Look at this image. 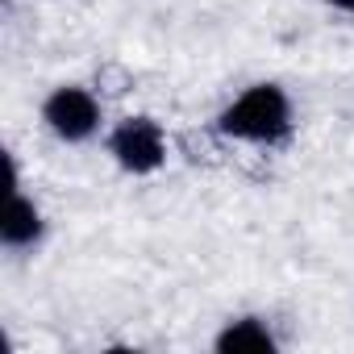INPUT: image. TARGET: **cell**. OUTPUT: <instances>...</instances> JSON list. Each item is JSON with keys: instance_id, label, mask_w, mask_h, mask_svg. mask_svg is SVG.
Wrapping results in <instances>:
<instances>
[{"instance_id": "5b68a950", "label": "cell", "mask_w": 354, "mask_h": 354, "mask_svg": "<svg viewBox=\"0 0 354 354\" xmlns=\"http://www.w3.org/2000/svg\"><path fill=\"white\" fill-rule=\"evenodd\" d=\"M213 350L217 354H275L279 342H275V333L263 317H234L213 337Z\"/></svg>"}, {"instance_id": "8992f818", "label": "cell", "mask_w": 354, "mask_h": 354, "mask_svg": "<svg viewBox=\"0 0 354 354\" xmlns=\"http://www.w3.org/2000/svg\"><path fill=\"white\" fill-rule=\"evenodd\" d=\"M325 5H333V9H342V13H354V0H325Z\"/></svg>"}, {"instance_id": "3957f363", "label": "cell", "mask_w": 354, "mask_h": 354, "mask_svg": "<svg viewBox=\"0 0 354 354\" xmlns=\"http://www.w3.org/2000/svg\"><path fill=\"white\" fill-rule=\"evenodd\" d=\"M109 154L125 175H154L167 162V133L154 117H125L109 129Z\"/></svg>"}, {"instance_id": "7a4b0ae2", "label": "cell", "mask_w": 354, "mask_h": 354, "mask_svg": "<svg viewBox=\"0 0 354 354\" xmlns=\"http://www.w3.org/2000/svg\"><path fill=\"white\" fill-rule=\"evenodd\" d=\"M42 121L46 129L67 142V146H84L100 133L104 109L96 100V92H88L84 84H59L46 100H42Z\"/></svg>"}, {"instance_id": "277c9868", "label": "cell", "mask_w": 354, "mask_h": 354, "mask_svg": "<svg viewBox=\"0 0 354 354\" xmlns=\"http://www.w3.org/2000/svg\"><path fill=\"white\" fill-rule=\"evenodd\" d=\"M46 234V221H42V209L17 192H9V205H5V217H0V242L9 250H34Z\"/></svg>"}, {"instance_id": "6da1fadb", "label": "cell", "mask_w": 354, "mask_h": 354, "mask_svg": "<svg viewBox=\"0 0 354 354\" xmlns=\"http://www.w3.org/2000/svg\"><path fill=\"white\" fill-rule=\"evenodd\" d=\"M217 133L230 142H250V146H283L296 129L292 100L279 84H250L238 92L221 113H217Z\"/></svg>"}]
</instances>
